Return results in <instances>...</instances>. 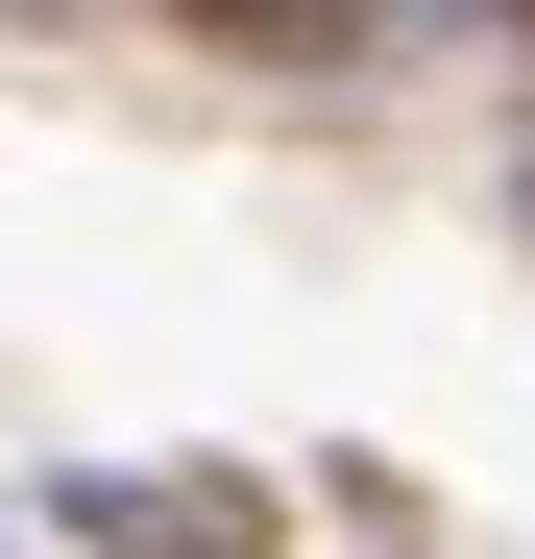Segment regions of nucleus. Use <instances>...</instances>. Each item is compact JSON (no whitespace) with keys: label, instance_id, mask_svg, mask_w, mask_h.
I'll use <instances>...</instances> for the list:
<instances>
[{"label":"nucleus","instance_id":"obj_1","mask_svg":"<svg viewBox=\"0 0 535 559\" xmlns=\"http://www.w3.org/2000/svg\"><path fill=\"white\" fill-rule=\"evenodd\" d=\"M49 559H293V487H243V462H49Z\"/></svg>","mask_w":535,"mask_h":559},{"label":"nucleus","instance_id":"obj_2","mask_svg":"<svg viewBox=\"0 0 535 559\" xmlns=\"http://www.w3.org/2000/svg\"><path fill=\"white\" fill-rule=\"evenodd\" d=\"M195 49H243V73H341V49H390V0H170Z\"/></svg>","mask_w":535,"mask_h":559},{"label":"nucleus","instance_id":"obj_3","mask_svg":"<svg viewBox=\"0 0 535 559\" xmlns=\"http://www.w3.org/2000/svg\"><path fill=\"white\" fill-rule=\"evenodd\" d=\"M487 25H511V49H535V0H487Z\"/></svg>","mask_w":535,"mask_h":559},{"label":"nucleus","instance_id":"obj_4","mask_svg":"<svg viewBox=\"0 0 535 559\" xmlns=\"http://www.w3.org/2000/svg\"><path fill=\"white\" fill-rule=\"evenodd\" d=\"M366 559H438V535H366Z\"/></svg>","mask_w":535,"mask_h":559}]
</instances>
